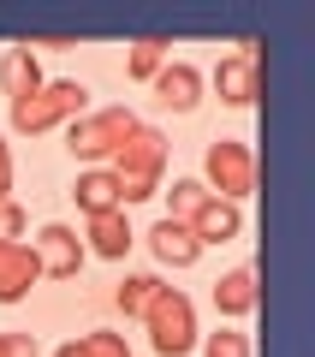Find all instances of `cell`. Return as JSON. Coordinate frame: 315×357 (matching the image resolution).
<instances>
[{
    "label": "cell",
    "mask_w": 315,
    "mask_h": 357,
    "mask_svg": "<svg viewBox=\"0 0 315 357\" xmlns=\"http://www.w3.org/2000/svg\"><path fill=\"white\" fill-rule=\"evenodd\" d=\"M107 173L119 178V203H143V197L161 191V173H167V137L155 126H137L125 137V149L107 161Z\"/></svg>",
    "instance_id": "1"
},
{
    "label": "cell",
    "mask_w": 315,
    "mask_h": 357,
    "mask_svg": "<svg viewBox=\"0 0 315 357\" xmlns=\"http://www.w3.org/2000/svg\"><path fill=\"white\" fill-rule=\"evenodd\" d=\"M6 114H13V131L36 137V131H54V126L84 119L89 114V89L77 84V77H54V84L36 89V96H24V102H6Z\"/></svg>",
    "instance_id": "2"
},
{
    "label": "cell",
    "mask_w": 315,
    "mask_h": 357,
    "mask_svg": "<svg viewBox=\"0 0 315 357\" xmlns=\"http://www.w3.org/2000/svg\"><path fill=\"white\" fill-rule=\"evenodd\" d=\"M137 126L143 119L131 114V107H95V114H84V119L66 126V149H72L77 161H89V167H107L119 149H125V137Z\"/></svg>",
    "instance_id": "3"
},
{
    "label": "cell",
    "mask_w": 315,
    "mask_h": 357,
    "mask_svg": "<svg viewBox=\"0 0 315 357\" xmlns=\"http://www.w3.org/2000/svg\"><path fill=\"white\" fill-rule=\"evenodd\" d=\"M143 328H149L155 357H185V351H197V304H190L178 286H161V292H155V304L143 310Z\"/></svg>",
    "instance_id": "4"
},
{
    "label": "cell",
    "mask_w": 315,
    "mask_h": 357,
    "mask_svg": "<svg viewBox=\"0 0 315 357\" xmlns=\"http://www.w3.org/2000/svg\"><path fill=\"white\" fill-rule=\"evenodd\" d=\"M256 149L250 143H238V137H220V143H208V155H202V185H208V197H220V203H238L244 208V197L256 191Z\"/></svg>",
    "instance_id": "5"
},
{
    "label": "cell",
    "mask_w": 315,
    "mask_h": 357,
    "mask_svg": "<svg viewBox=\"0 0 315 357\" xmlns=\"http://www.w3.org/2000/svg\"><path fill=\"white\" fill-rule=\"evenodd\" d=\"M262 42H238V54H226V60L215 66V89L226 107H250L256 96H262Z\"/></svg>",
    "instance_id": "6"
},
{
    "label": "cell",
    "mask_w": 315,
    "mask_h": 357,
    "mask_svg": "<svg viewBox=\"0 0 315 357\" xmlns=\"http://www.w3.org/2000/svg\"><path fill=\"white\" fill-rule=\"evenodd\" d=\"M30 250H36V268H42V280H72L77 268H84V238H77L66 220H48V227L30 238Z\"/></svg>",
    "instance_id": "7"
},
{
    "label": "cell",
    "mask_w": 315,
    "mask_h": 357,
    "mask_svg": "<svg viewBox=\"0 0 315 357\" xmlns=\"http://www.w3.org/2000/svg\"><path fill=\"white\" fill-rule=\"evenodd\" d=\"M149 84H155V102L173 107V114H197V107H202V72L190 60H167Z\"/></svg>",
    "instance_id": "8"
},
{
    "label": "cell",
    "mask_w": 315,
    "mask_h": 357,
    "mask_svg": "<svg viewBox=\"0 0 315 357\" xmlns=\"http://www.w3.org/2000/svg\"><path fill=\"white\" fill-rule=\"evenodd\" d=\"M42 280L36 250L24 238H0V304H24V292Z\"/></svg>",
    "instance_id": "9"
},
{
    "label": "cell",
    "mask_w": 315,
    "mask_h": 357,
    "mask_svg": "<svg viewBox=\"0 0 315 357\" xmlns=\"http://www.w3.org/2000/svg\"><path fill=\"white\" fill-rule=\"evenodd\" d=\"M84 238H89V244H84L89 256H101V262H125V250L137 244V232H131L125 208H107V215H89Z\"/></svg>",
    "instance_id": "10"
},
{
    "label": "cell",
    "mask_w": 315,
    "mask_h": 357,
    "mask_svg": "<svg viewBox=\"0 0 315 357\" xmlns=\"http://www.w3.org/2000/svg\"><path fill=\"white\" fill-rule=\"evenodd\" d=\"M215 310H220V316H232V321H244V316L262 310V286H256V268L250 262L215 280Z\"/></svg>",
    "instance_id": "11"
},
{
    "label": "cell",
    "mask_w": 315,
    "mask_h": 357,
    "mask_svg": "<svg viewBox=\"0 0 315 357\" xmlns=\"http://www.w3.org/2000/svg\"><path fill=\"white\" fill-rule=\"evenodd\" d=\"M190 238H197V244H232V238H244V208L208 197V203L190 215Z\"/></svg>",
    "instance_id": "12"
},
{
    "label": "cell",
    "mask_w": 315,
    "mask_h": 357,
    "mask_svg": "<svg viewBox=\"0 0 315 357\" xmlns=\"http://www.w3.org/2000/svg\"><path fill=\"white\" fill-rule=\"evenodd\" d=\"M149 250H155V262H161V268H190V262L202 256V244L190 238L185 220H167V215H161V220L149 227Z\"/></svg>",
    "instance_id": "13"
},
{
    "label": "cell",
    "mask_w": 315,
    "mask_h": 357,
    "mask_svg": "<svg viewBox=\"0 0 315 357\" xmlns=\"http://www.w3.org/2000/svg\"><path fill=\"white\" fill-rule=\"evenodd\" d=\"M42 84H48V77H42V60L24 48V42L0 54V89H6V102H24V96H36Z\"/></svg>",
    "instance_id": "14"
},
{
    "label": "cell",
    "mask_w": 315,
    "mask_h": 357,
    "mask_svg": "<svg viewBox=\"0 0 315 357\" xmlns=\"http://www.w3.org/2000/svg\"><path fill=\"white\" fill-rule=\"evenodd\" d=\"M72 197H77V208H84V215H107V208H125V203H119V178L107 173V167H89V173H77Z\"/></svg>",
    "instance_id": "15"
},
{
    "label": "cell",
    "mask_w": 315,
    "mask_h": 357,
    "mask_svg": "<svg viewBox=\"0 0 315 357\" xmlns=\"http://www.w3.org/2000/svg\"><path fill=\"white\" fill-rule=\"evenodd\" d=\"M167 60H173V42L167 36H143V42H131V54H125V77L131 84H149Z\"/></svg>",
    "instance_id": "16"
},
{
    "label": "cell",
    "mask_w": 315,
    "mask_h": 357,
    "mask_svg": "<svg viewBox=\"0 0 315 357\" xmlns=\"http://www.w3.org/2000/svg\"><path fill=\"white\" fill-rule=\"evenodd\" d=\"M155 292H161V280H155V274H125V280H119V310H125V316H143V310L155 304Z\"/></svg>",
    "instance_id": "17"
},
{
    "label": "cell",
    "mask_w": 315,
    "mask_h": 357,
    "mask_svg": "<svg viewBox=\"0 0 315 357\" xmlns=\"http://www.w3.org/2000/svg\"><path fill=\"white\" fill-rule=\"evenodd\" d=\"M167 197H173V215H167V220H185V227H190V215L208 203V185H202V178H173V191H167Z\"/></svg>",
    "instance_id": "18"
},
{
    "label": "cell",
    "mask_w": 315,
    "mask_h": 357,
    "mask_svg": "<svg viewBox=\"0 0 315 357\" xmlns=\"http://www.w3.org/2000/svg\"><path fill=\"white\" fill-rule=\"evenodd\" d=\"M202 357H250V333H238V328L208 333V340H202Z\"/></svg>",
    "instance_id": "19"
},
{
    "label": "cell",
    "mask_w": 315,
    "mask_h": 357,
    "mask_svg": "<svg viewBox=\"0 0 315 357\" xmlns=\"http://www.w3.org/2000/svg\"><path fill=\"white\" fill-rule=\"evenodd\" d=\"M84 357H131L125 351V333H84Z\"/></svg>",
    "instance_id": "20"
},
{
    "label": "cell",
    "mask_w": 315,
    "mask_h": 357,
    "mask_svg": "<svg viewBox=\"0 0 315 357\" xmlns=\"http://www.w3.org/2000/svg\"><path fill=\"white\" fill-rule=\"evenodd\" d=\"M0 238H24V208L0 203Z\"/></svg>",
    "instance_id": "21"
},
{
    "label": "cell",
    "mask_w": 315,
    "mask_h": 357,
    "mask_svg": "<svg viewBox=\"0 0 315 357\" xmlns=\"http://www.w3.org/2000/svg\"><path fill=\"white\" fill-rule=\"evenodd\" d=\"M0 203H13V149L0 137Z\"/></svg>",
    "instance_id": "22"
},
{
    "label": "cell",
    "mask_w": 315,
    "mask_h": 357,
    "mask_svg": "<svg viewBox=\"0 0 315 357\" xmlns=\"http://www.w3.org/2000/svg\"><path fill=\"white\" fill-rule=\"evenodd\" d=\"M24 48H30V54H36V48H77V42H72V36H30V42H24Z\"/></svg>",
    "instance_id": "23"
},
{
    "label": "cell",
    "mask_w": 315,
    "mask_h": 357,
    "mask_svg": "<svg viewBox=\"0 0 315 357\" xmlns=\"http://www.w3.org/2000/svg\"><path fill=\"white\" fill-rule=\"evenodd\" d=\"M54 357H84V345L72 340V345H60V351H54Z\"/></svg>",
    "instance_id": "24"
}]
</instances>
